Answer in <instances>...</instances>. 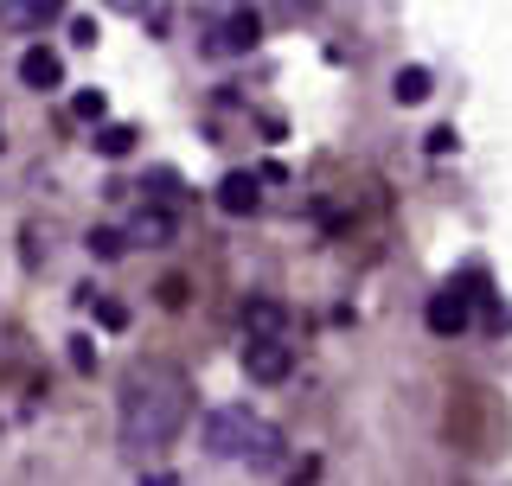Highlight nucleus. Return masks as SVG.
<instances>
[{
    "label": "nucleus",
    "mask_w": 512,
    "mask_h": 486,
    "mask_svg": "<svg viewBox=\"0 0 512 486\" xmlns=\"http://www.w3.org/2000/svg\"><path fill=\"white\" fill-rule=\"evenodd\" d=\"M192 423V378L173 359H135L116 384V435L135 455L173 448Z\"/></svg>",
    "instance_id": "1"
},
{
    "label": "nucleus",
    "mask_w": 512,
    "mask_h": 486,
    "mask_svg": "<svg viewBox=\"0 0 512 486\" xmlns=\"http://www.w3.org/2000/svg\"><path fill=\"white\" fill-rule=\"evenodd\" d=\"M199 442H205V455H212V461L250 467V474H282V467H288L282 423H269V416L250 410V403H218V410H205Z\"/></svg>",
    "instance_id": "2"
},
{
    "label": "nucleus",
    "mask_w": 512,
    "mask_h": 486,
    "mask_svg": "<svg viewBox=\"0 0 512 486\" xmlns=\"http://www.w3.org/2000/svg\"><path fill=\"white\" fill-rule=\"evenodd\" d=\"M487 301H493L487 269H461V275H448L436 295H429L423 327L436 333V339H461V333H474V320H480V307H487Z\"/></svg>",
    "instance_id": "3"
},
{
    "label": "nucleus",
    "mask_w": 512,
    "mask_h": 486,
    "mask_svg": "<svg viewBox=\"0 0 512 486\" xmlns=\"http://www.w3.org/2000/svg\"><path fill=\"white\" fill-rule=\"evenodd\" d=\"M244 378L250 384H288L295 378V333H244Z\"/></svg>",
    "instance_id": "4"
},
{
    "label": "nucleus",
    "mask_w": 512,
    "mask_h": 486,
    "mask_svg": "<svg viewBox=\"0 0 512 486\" xmlns=\"http://www.w3.org/2000/svg\"><path fill=\"white\" fill-rule=\"evenodd\" d=\"M256 45H263V13L231 7L218 26H205V45H199V52L205 58H250Z\"/></svg>",
    "instance_id": "5"
},
{
    "label": "nucleus",
    "mask_w": 512,
    "mask_h": 486,
    "mask_svg": "<svg viewBox=\"0 0 512 486\" xmlns=\"http://www.w3.org/2000/svg\"><path fill=\"white\" fill-rule=\"evenodd\" d=\"M218 212L224 218H256L263 212V173H250V167L224 173L218 180Z\"/></svg>",
    "instance_id": "6"
},
{
    "label": "nucleus",
    "mask_w": 512,
    "mask_h": 486,
    "mask_svg": "<svg viewBox=\"0 0 512 486\" xmlns=\"http://www.w3.org/2000/svg\"><path fill=\"white\" fill-rule=\"evenodd\" d=\"M71 13V0H0V26L7 32H45Z\"/></svg>",
    "instance_id": "7"
},
{
    "label": "nucleus",
    "mask_w": 512,
    "mask_h": 486,
    "mask_svg": "<svg viewBox=\"0 0 512 486\" xmlns=\"http://www.w3.org/2000/svg\"><path fill=\"white\" fill-rule=\"evenodd\" d=\"M20 84L26 90H64V58L52 45H26L20 52Z\"/></svg>",
    "instance_id": "8"
},
{
    "label": "nucleus",
    "mask_w": 512,
    "mask_h": 486,
    "mask_svg": "<svg viewBox=\"0 0 512 486\" xmlns=\"http://www.w3.org/2000/svg\"><path fill=\"white\" fill-rule=\"evenodd\" d=\"M180 237V212L173 205H148L135 224H128V243H148V250H160V243Z\"/></svg>",
    "instance_id": "9"
},
{
    "label": "nucleus",
    "mask_w": 512,
    "mask_h": 486,
    "mask_svg": "<svg viewBox=\"0 0 512 486\" xmlns=\"http://www.w3.org/2000/svg\"><path fill=\"white\" fill-rule=\"evenodd\" d=\"M244 333H295V314L269 295H250L244 301Z\"/></svg>",
    "instance_id": "10"
},
{
    "label": "nucleus",
    "mask_w": 512,
    "mask_h": 486,
    "mask_svg": "<svg viewBox=\"0 0 512 486\" xmlns=\"http://www.w3.org/2000/svg\"><path fill=\"white\" fill-rule=\"evenodd\" d=\"M429 90H436V77H429V64H397V77H391V96H397L404 109L429 103Z\"/></svg>",
    "instance_id": "11"
},
{
    "label": "nucleus",
    "mask_w": 512,
    "mask_h": 486,
    "mask_svg": "<svg viewBox=\"0 0 512 486\" xmlns=\"http://www.w3.org/2000/svg\"><path fill=\"white\" fill-rule=\"evenodd\" d=\"M135 141H141V135H135V122H96V128H90V148L103 154V160H122L128 148H135Z\"/></svg>",
    "instance_id": "12"
},
{
    "label": "nucleus",
    "mask_w": 512,
    "mask_h": 486,
    "mask_svg": "<svg viewBox=\"0 0 512 486\" xmlns=\"http://www.w3.org/2000/svg\"><path fill=\"white\" fill-rule=\"evenodd\" d=\"M84 250L96 256V263H116V256H128V231H116V224H90Z\"/></svg>",
    "instance_id": "13"
},
{
    "label": "nucleus",
    "mask_w": 512,
    "mask_h": 486,
    "mask_svg": "<svg viewBox=\"0 0 512 486\" xmlns=\"http://www.w3.org/2000/svg\"><path fill=\"white\" fill-rule=\"evenodd\" d=\"M84 307H90V314H96V320H103V327H109V333H122V327H128V314H122V307H116V301H109V295H96V288H84Z\"/></svg>",
    "instance_id": "14"
},
{
    "label": "nucleus",
    "mask_w": 512,
    "mask_h": 486,
    "mask_svg": "<svg viewBox=\"0 0 512 486\" xmlns=\"http://www.w3.org/2000/svg\"><path fill=\"white\" fill-rule=\"evenodd\" d=\"M71 109H77L84 122H103V116H109V96H103V90H77V96H71Z\"/></svg>",
    "instance_id": "15"
},
{
    "label": "nucleus",
    "mask_w": 512,
    "mask_h": 486,
    "mask_svg": "<svg viewBox=\"0 0 512 486\" xmlns=\"http://www.w3.org/2000/svg\"><path fill=\"white\" fill-rule=\"evenodd\" d=\"M160 307H186V275H167V282H160Z\"/></svg>",
    "instance_id": "16"
},
{
    "label": "nucleus",
    "mask_w": 512,
    "mask_h": 486,
    "mask_svg": "<svg viewBox=\"0 0 512 486\" xmlns=\"http://www.w3.org/2000/svg\"><path fill=\"white\" fill-rule=\"evenodd\" d=\"M103 7H109V13H128V20H148L154 0H103Z\"/></svg>",
    "instance_id": "17"
},
{
    "label": "nucleus",
    "mask_w": 512,
    "mask_h": 486,
    "mask_svg": "<svg viewBox=\"0 0 512 486\" xmlns=\"http://www.w3.org/2000/svg\"><path fill=\"white\" fill-rule=\"evenodd\" d=\"M96 39H103V32H96V20H71V45H84V52H90Z\"/></svg>",
    "instance_id": "18"
},
{
    "label": "nucleus",
    "mask_w": 512,
    "mask_h": 486,
    "mask_svg": "<svg viewBox=\"0 0 512 486\" xmlns=\"http://www.w3.org/2000/svg\"><path fill=\"white\" fill-rule=\"evenodd\" d=\"M0 148H7V128H0Z\"/></svg>",
    "instance_id": "19"
}]
</instances>
